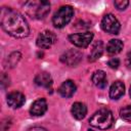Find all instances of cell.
Instances as JSON below:
<instances>
[{
  "label": "cell",
  "mask_w": 131,
  "mask_h": 131,
  "mask_svg": "<svg viewBox=\"0 0 131 131\" xmlns=\"http://www.w3.org/2000/svg\"><path fill=\"white\" fill-rule=\"evenodd\" d=\"M114 4H115V6L117 7V9H119V10H124V9H126L127 6L129 5V1H127V0H117V1L114 2Z\"/></svg>",
  "instance_id": "cell-20"
},
{
  "label": "cell",
  "mask_w": 131,
  "mask_h": 131,
  "mask_svg": "<svg viewBox=\"0 0 131 131\" xmlns=\"http://www.w3.org/2000/svg\"><path fill=\"white\" fill-rule=\"evenodd\" d=\"M123 49V42L119 39H112L106 45V51L110 54H117Z\"/></svg>",
  "instance_id": "cell-17"
},
{
  "label": "cell",
  "mask_w": 131,
  "mask_h": 131,
  "mask_svg": "<svg viewBox=\"0 0 131 131\" xmlns=\"http://www.w3.org/2000/svg\"><path fill=\"white\" fill-rule=\"evenodd\" d=\"M120 116L124 121H126L128 123H131V105L124 106L120 111Z\"/></svg>",
  "instance_id": "cell-19"
},
{
  "label": "cell",
  "mask_w": 131,
  "mask_h": 131,
  "mask_svg": "<svg viewBox=\"0 0 131 131\" xmlns=\"http://www.w3.org/2000/svg\"><path fill=\"white\" fill-rule=\"evenodd\" d=\"M125 92V86L123 82L116 81L112 84L110 88V97L112 99H119Z\"/></svg>",
  "instance_id": "cell-15"
},
{
  "label": "cell",
  "mask_w": 131,
  "mask_h": 131,
  "mask_svg": "<svg viewBox=\"0 0 131 131\" xmlns=\"http://www.w3.org/2000/svg\"><path fill=\"white\" fill-rule=\"evenodd\" d=\"M71 113L73 117L77 120H82L87 115V106L83 102H75L72 105Z\"/></svg>",
  "instance_id": "cell-12"
},
{
  "label": "cell",
  "mask_w": 131,
  "mask_h": 131,
  "mask_svg": "<svg viewBox=\"0 0 131 131\" xmlns=\"http://www.w3.org/2000/svg\"><path fill=\"white\" fill-rule=\"evenodd\" d=\"M102 52H103V43H102V41L98 40L92 46V49H91V52L89 55V60L90 61L97 60L102 55Z\"/></svg>",
  "instance_id": "cell-16"
},
{
  "label": "cell",
  "mask_w": 131,
  "mask_h": 131,
  "mask_svg": "<svg viewBox=\"0 0 131 131\" xmlns=\"http://www.w3.org/2000/svg\"><path fill=\"white\" fill-rule=\"evenodd\" d=\"M46 111H47V101L45 98L36 99L30 107V114L35 117L43 116Z\"/></svg>",
  "instance_id": "cell-9"
},
{
  "label": "cell",
  "mask_w": 131,
  "mask_h": 131,
  "mask_svg": "<svg viewBox=\"0 0 131 131\" xmlns=\"http://www.w3.org/2000/svg\"><path fill=\"white\" fill-rule=\"evenodd\" d=\"M89 131H93V130H89Z\"/></svg>",
  "instance_id": "cell-26"
},
{
  "label": "cell",
  "mask_w": 131,
  "mask_h": 131,
  "mask_svg": "<svg viewBox=\"0 0 131 131\" xmlns=\"http://www.w3.org/2000/svg\"><path fill=\"white\" fill-rule=\"evenodd\" d=\"M28 131H48V130H46L43 127H33V128H30Z\"/></svg>",
  "instance_id": "cell-24"
},
{
  "label": "cell",
  "mask_w": 131,
  "mask_h": 131,
  "mask_svg": "<svg viewBox=\"0 0 131 131\" xmlns=\"http://www.w3.org/2000/svg\"><path fill=\"white\" fill-rule=\"evenodd\" d=\"M20 57H21V55H20L19 52H12V53L8 56V58H7V64H8L10 68L15 67V66L17 64V62L19 61Z\"/></svg>",
  "instance_id": "cell-18"
},
{
  "label": "cell",
  "mask_w": 131,
  "mask_h": 131,
  "mask_svg": "<svg viewBox=\"0 0 131 131\" xmlns=\"http://www.w3.org/2000/svg\"><path fill=\"white\" fill-rule=\"evenodd\" d=\"M8 85H9V77L5 73H3L1 76V86L2 88H6Z\"/></svg>",
  "instance_id": "cell-22"
},
{
  "label": "cell",
  "mask_w": 131,
  "mask_h": 131,
  "mask_svg": "<svg viewBox=\"0 0 131 131\" xmlns=\"http://www.w3.org/2000/svg\"><path fill=\"white\" fill-rule=\"evenodd\" d=\"M74 15V9L70 5L61 6L53 15L52 17V24L55 28H63L66 25H68L72 17Z\"/></svg>",
  "instance_id": "cell-4"
},
{
  "label": "cell",
  "mask_w": 131,
  "mask_h": 131,
  "mask_svg": "<svg viewBox=\"0 0 131 131\" xmlns=\"http://www.w3.org/2000/svg\"><path fill=\"white\" fill-rule=\"evenodd\" d=\"M100 26L104 32L108 34H113V35H117L121 28L119 20L112 13H107L102 17Z\"/></svg>",
  "instance_id": "cell-5"
},
{
  "label": "cell",
  "mask_w": 131,
  "mask_h": 131,
  "mask_svg": "<svg viewBox=\"0 0 131 131\" xmlns=\"http://www.w3.org/2000/svg\"><path fill=\"white\" fill-rule=\"evenodd\" d=\"M130 96H131V86H130Z\"/></svg>",
  "instance_id": "cell-25"
},
{
  "label": "cell",
  "mask_w": 131,
  "mask_h": 131,
  "mask_svg": "<svg viewBox=\"0 0 131 131\" xmlns=\"http://www.w3.org/2000/svg\"><path fill=\"white\" fill-rule=\"evenodd\" d=\"M25 95L19 91H12L7 94V103L12 108H17L21 106L25 102Z\"/></svg>",
  "instance_id": "cell-10"
},
{
  "label": "cell",
  "mask_w": 131,
  "mask_h": 131,
  "mask_svg": "<svg viewBox=\"0 0 131 131\" xmlns=\"http://www.w3.org/2000/svg\"><path fill=\"white\" fill-rule=\"evenodd\" d=\"M0 24L2 29L14 38H25L30 33L29 25L23 14L10 7L1 8Z\"/></svg>",
  "instance_id": "cell-1"
},
{
  "label": "cell",
  "mask_w": 131,
  "mask_h": 131,
  "mask_svg": "<svg viewBox=\"0 0 131 131\" xmlns=\"http://www.w3.org/2000/svg\"><path fill=\"white\" fill-rule=\"evenodd\" d=\"M26 12L33 18L42 19L50 11V3L48 1H29L24 4Z\"/></svg>",
  "instance_id": "cell-3"
},
{
  "label": "cell",
  "mask_w": 131,
  "mask_h": 131,
  "mask_svg": "<svg viewBox=\"0 0 131 131\" xmlns=\"http://www.w3.org/2000/svg\"><path fill=\"white\" fill-rule=\"evenodd\" d=\"M82 60V53L77 49H69L60 56V61L69 67L77 66Z\"/></svg>",
  "instance_id": "cell-7"
},
{
  "label": "cell",
  "mask_w": 131,
  "mask_h": 131,
  "mask_svg": "<svg viewBox=\"0 0 131 131\" xmlns=\"http://www.w3.org/2000/svg\"><path fill=\"white\" fill-rule=\"evenodd\" d=\"M125 63H126V66H127V68H128L129 70H131V51L128 52V54H127V56H126V61H125Z\"/></svg>",
  "instance_id": "cell-23"
},
{
  "label": "cell",
  "mask_w": 131,
  "mask_h": 131,
  "mask_svg": "<svg viewBox=\"0 0 131 131\" xmlns=\"http://www.w3.org/2000/svg\"><path fill=\"white\" fill-rule=\"evenodd\" d=\"M114 123V116L113 113L108 108H100L95 112L91 118L89 119V124L92 127L98 128L100 130H106L112 127Z\"/></svg>",
  "instance_id": "cell-2"
},
{
  "label": "cell",
  "mask_w": 131,
  "mask_h": 131,
  "mask_svg": "<svg viewBox=\"0 0 131 131\" xmlns=\"http://www.w3.org/2000/svg\"><path fill=\"white\" fill-rule=\"evenodd\" d=\"M92 82L95 86H97L98 88H105L107 85V80H106V75L103 71L101 70H97L93 73L92 75Z\"/></svg>",
  "instance_id": "cell-13"
},
{
  "label": "cell",
  "mask_w": 131,
  "mask_h": 131,
  "mask_svg": "<svg viewBox=\"0 0 131 131\" xmlns=\"http://www.w3.org/2000/svg\"><path fill=\"white\" fill-rule=\"evenodd\" d=\"M34 81H35L36 85H38L40 87H44V88H49L52 85V78H51L50 74H48L46 72L39 73L35 77Z\"/></svg>",
  "instance_id": "cell-14"
},
{
  "label": "cell",
  "mask_w": 131,
  "mask_h": 131,
  "mask_svg": "<svg viewBox=\"0 0 131 131\" xmlns=\"http://www.w3.org/2000/svg\"><path fill=\"white\" fill-rule=\"evenodd\" d=\"M76 92V85L72 80H67L64 81L58 88V93L66 98H69L74 95Z\"/></svg>",
  "instance_id": "cell-11"
},
{
  "label": "cell",
  "mask_w": 131,
  "mask_h": 131,
  "mask_svg": "<svg viewBox=\"0 0 131 131\" xmlns=\"http://www.w3.org/2000/svg\"><path fill=\"white\" fill-rule=\"evenodd\" d=\"M107 64H108V67L112 68V69H117V68L120 66V60H119V58H117V57H113V58H111V59L107 61Z\"/></svg>",
  "instance_id": "cell-21"
},
{
  "label": "cell",
  "mask_w": 131,
  "mask_h": 131,
  "mask_svg": "<svg viewBox=\"0 0 131 131\" xmlns=\"http://www.w3.org/2000/svg\"><path fill=\"white\" fill-rule=\"evenodd\" d=\"M93 39V33L86 32V33H79V34H72L69 36V41L77 47L85 48L87 47Z\"/></svg>",
  "instance_id": "cell-6"
},
{
  "label": "cell",
  "mask_w": 131,
  "mask_h": 131,
  "mask_svg": "<svg viewBox=\"0 0 131 131\" xmlns=\"http://www.w3.org/2000/svg\"><path fill=\"white\" fill-rule=\"evenodd\" d=\"M55 41H56V36L54 35V33H52L51 31H43L42 33L39 34L36 43L39 48L47 49L50 48L55 43Z\"/></svg>",
  "instance_id": "cell-8"
}]
</instances>
